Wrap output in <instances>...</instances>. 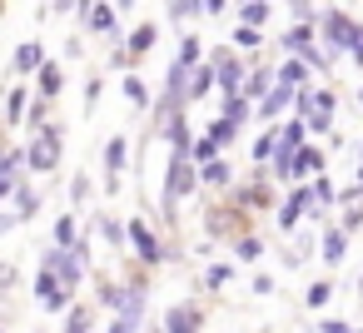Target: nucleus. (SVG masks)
Masks as SVG:
<instances>
[{
	"mask_svg": "<svg viewBox=\"0 0 363 333\" xmlns=\"http://www.w3.org/2000/svg\"><path fill=\"white\" fill-rule=\"evenodd\" d=\"M214 149H219V145H214V140H209V135H204V140H199V145H189V154H194V159H199V164H214Z\"/></svg>",
	"mask_w": 363,
	"mask_h": 333,
	"instance_id": "6ab92c4d",
	"label": "nucleus"
},
{
	"mask_svg": "<svg viewBox=\"0 0 363 333\" xmlns=\"http://www.w3.org/2000/svg\"><path fill=\"white\" fill-rule=\"evenodd\" d=\"M358 184H363V164H358Z\"/></svg>",
	"mask_w": 363,
	"mask_h": 333,
	"instance_id": "72a5a7b5",
	"label": "nucleus"
},
{
	"mask_svg": "<svg viewBox=\"0 0 363 333\" xmlns=\"http://www.w3.org/2000/svg\"><path fill=\"white\" fill-rule=\"evenodd\" d=\"M105 164H110V169H120V164H125V140H110V149H105Z\"/></svg>",
	"mask_w": 363,
	"mask_h": 333,
	"instance_id": "4be33fe9",
	"label": "nucleus"
},
{
	"mask_svg": "<svg viewBox=\"0 0 363 333\" xmlns=\"http://www.w3.org/2000/svg\"><path fill=\"white\" fill-rule=\"evenodd\" d=\"M323 333H353V328H348V323H338V318H328V323H323Z\"/></svg>",
	"mask_w": 363,
	"mask_h": 333,
	"instance_id": "2f4dec72",
	"label": "nucleus"
},
{
	"mask_svg": "<svg viewBox=\"0 0 363 333\" xmlns=\"http://www.w3.org/2000/svg\"><path fill=\"white\" fill-rule=\"evenodd\" d=\"M90 30H105V35H115V11L95 6V11H90Z\"/></svg>",
	"mask_w": 363,
	"mask_h": 333,
	"instance_id": "dca6fc26",
	"label": "nucleus"
},
{
	"mask_svg": "<svg viewBox=\"0 0 363 333\" xmlns=\"http://www.w3.org/2000/svg\"><path fill=\"white\" fill-rule=\"evenodd\" d=\"M209 85H214V65H199V70H194V80H189V100H199Z\"/></svg>",
	"mask_w": 363,
	"mask_h": 333,
	"instance_id": "ddd939ff",
	"label": "nucleus"
},
{
	"mask_svg": "<svg viewBox=\"0 0 363 333\" xmlns=\"http://www.w3.org/2000/svg\"><path fill=\"white\" fill-rule=\"evenodd\" d=\"M35 293L45 298V308H65V303H70V298H65V288H60L50 273H40V278H35Z\"/></svg>",
	"mask_w": 363,
	"mask_h": 333,
	"instance_id": "6e6552de",
	"label": "nucleus"
},
{
	"mask_svg": "<svg viewBox=\"0 0 363 333\" xmlns=\"http://www.w3.org/2000/svg\"><path fill=\"white\" fill-rule=\"evenodd\" d=\"M164 328H169V333H199V313H194V308H169Z\"/></svg>",
	"mask_w": 363,
	"mask_h": 333,
	"instance_id": "1a4fd4ad",
	"label": "nucleus"
},
{
	"mask_svg": "<svg viewBox=\"0 0 363 333\" xmlns=\"http://www.w3.org/2000/svg\"><path fill=\"white\" fill-rule=\"evenodd\" d=\"M303 209H313V214H318V204H313V194H308V189H294V199L284 204V214H279V224H284V229H294Z\"/></svg>",
	"mask_w": 363,
	"mask_h": 333,
	"instance_id": "39448f33",
	"label": "nucleus"
},
{
	"mask_svg": "<svg viewBox=\"0 0 363 333\" xmlns=\"http://www.w3.org/2000/svg\"><path fill=\"white\" fill-rule=\"evenodd\" d=\"M244 110H249V105H244V95H234V100L224 105V120H229V125H239V120H244Z\"/></svg>",
	"mask_w": 363,
	"mask_h": 333,
	"instance_id": "412c9836",
	"label": "nucleus"
},
{
	"mask_svg": "<svg viewBox=\"0 0 363 333\" xmlns=\"http://www.w3.org/2000/svg\"><path fill=\"white\" fill-rule=\"evenodd\" d=\"M214 65H219V70H214V80H219V85L229 90V100H234V95H239V85H244V65H234L229 55H219Z\"/></svg>",
	"mask_w": 363,
	"mask_h": 333,
	"instance_id": "7ed1b4c3",
	"label": "nucleus"
},
{
	"mask_svg": "<svg viewBox=\"0 0 363 333\" xmlns=\"http://www.w3.org/2000/svg\"><path fill=\"white\" fill-rule=\"evenodd\" d=\"M343 249H348V239H343L338 229H333V234H323V259H328V264H338V259H343Z\"/></svg>",
	"mask_w": 363,
	"mask_h": 333,
	"instance_id": "2eb2a0df",
	"label": "nucleus"
},
{
	"mask_svg": "<svg viewBox=\"0 0 363 333\" xmlns=\"http://www.w3.org/2000/svg\"><path fill=\"white\" fill-rule=\"evenodd\" d=\"M289 95H294L289 85H274V90L264 95V105H259V115H264V120H274V115H284V105H289Z\"/></svg>",
	"mask_w": 363,
	"mask_h": 333,
	"instance_id": "9d476101",
	"label": "nucleus"
},
{
	"mask_svg": "<svg viewBox=\"0 0 363 333\" xmlns=\"http://www.w3.org/2000/svg\"><path fill=\"white\" fill-rule=\"evenodd\" d=\"M204 184H229V164H224V159L204 164Z\"/></svg>",
	"mask_w": 363,
	"mask_h": 333,
	"instance_id": "aec40b11",
	"label": "nucleus"
},
{
	"mask_svg": "<svg viewBox=\"0 0 363 333\" xmlns=\"http://www.w3.org/2000/svg\"><path fill=\"white\" fill-rule=\"evenodd\" d=\"M348 50H353V60L363 65V26H353V40H348Z\"/></svg>",
	"mask_w": 363,
	"mask_h": 333,
	"instance_id": "c85d7f7f",
	"label": "nucleus"
},
{
	"mask_svg": "<svg viewBox=\"0 0 363 333\" xmlns=\"http://www.w3.org/2000/svg\"><path fill=\"white\" fill-rule=\"evenodd\" d=\"M239 16H244V30H254V26H264V21H269V6H259V0H254V6H244Z\"/></svg>",
	"mask_w": 363,
	"mask_h": 333,
	"instance_id": "a211bd4d",
	"label": "nucleus"
},
{
	"mask_svg": "<svg viewBox=\"0 0 363 333\" xmlns=\"http://www.w3.org/2000/svg\"><path fill=\"white\" fill-rule=\"evenodd\" d=\"M318 164H323V159H318L313 149H298V159H294V174H289V179H303V174H313Z\"/></svg>",
	"mask_w": 363,
	"mask_h": 333,
	"instance_id": "4468645a",
	"label": "nucleus"
},
{
	"mask_svg": "<svg viewBox=\"0 0 363 333\" xmlns=\"http://www.w3.org/2000/svg\"><path fill=\"white\" fill-rule=\"evenodd\" d=\"M11 194V174H0V199H6Z\"/></svg>",
	"mask_w": 363,
	"mask_h": 333,
	"instance_id": "473e14b6",
	"label": "nucleus"
},
{
	"mask_svg": "<svg viewBox=\"0 0 363 333\" xmlns=\"http://www.w3.org/2000/svg\"><path fill=\"white\" fill-rule=\"evenodd\" d=\"M194 60H199V40H194V35H189V40H184V45H179V65H194Z\"/></svg>",
	"mask_w": 363,
	"mask_h": 333,
	"instance_id": "b1692460",
	"label": "nucleus"
},
{
	"mask_svg": "<svg viewBox=\"0 0 363 333\" xmlns=\"http://www.w3.org/2000/svg\"><path fill=\"white\" fill-rule=\"evenodd\" d=\"M125 95H130L135 105H145V85H140V80H125Z\"/></svg>",
	"mask_w": 363,
	"mask_h": 333,
	"instance_id": "c756f323",
	"label": "nucleus"
},
{
	"mask_svg": "<svg viewBox=\"0 0 363 333\" xmlns=\"http://www.w3.org/2000/svg\"><path fill=\"white\" fill-rule=\"evenodd\" d=\"M55 239H60V244H75V219H70V214L55 224Z\"/></svg>",
	"mask_w": 363,
	"mask_h": 333,
	"instance_id": "bb28decb",
	"label": "nucleus"
},
{
	"mask_svg": "<svg viewBox=\"0 0 363 333\" xmlns=\"http://www.w3.org/2000/svg\"><path fill=\"white\" fill-rule=\"evenodd\" d=\"M189 189H194V164H189V154H174V164H169V204L179 194H189Z\"/></svg>",
	"mask_w": 363,
	"mask_h": 333,
	"instance_id": "f03ea898",
	"label": "nucleus"
},
{
	"mask_svg": "<svg viewBox=\"0 0 363 333\" xmlns=\"http://www.w3.org/2000/svg\"><path fill=\"white\" fill-rule=\"evenodd\" d=\"M40 90H45V95H55V90H60V70H50V65H45V70H40Z\"/></svg>",
	"mask_w": 363,
	"mask_h": 333,
	"instance_id": "393cba45",
	"label": "nucleus"
},
{
	"mask_svg": "<svg viewBox=\"0 0 363 333\" xmlns=\"http://www.w3.org/2000/svg\"><path fill=\"white\" fill-rule=\"evenodd\" d=\"M26 159H30V169H55V159H60V149H55V135H40V140H35V149H30Z\"/></svg>",
	"mask_w": 363,
	"mask_h": 333,
	"instance_id": "20e7f679",
	"label": "nucleus"
},
{
	"mask_svg": "<svg viewBox=\"0 0 363 333\" xmlns=\"http://www.w3.org/2000/svg\"><path fill=\"white\" fill-rule=\"evenodd\" d=\"M284 50H298V55H303V50H313V30H308V26L289 30V35H284Z\"/></svg>",
	"mask_w": 363,
	"mask_h": 333,
	"instance_id": "f8f14e48",
	"label": "nucleus"
},
{
	"mask_svg": "<svg viewBox=\"0 0 363 333\" xmlns=\"http://www.w3.org/2000/svg\"><path fill=\"white\" fill-rule=\"evenodd\" d=\"M50 264H55V273H60L70 288L80 283V254H65V249H60V254H50Z\"/></svg>",
	"mask_w": 363,
	"mask_h": 333,
	"instance_id": "0eeeda50",
	"label": "nucleus"
},
{
	"mask_svg": "<svg viewBox=\"0 0 363 333\" xmlns=\"http://www.w3.org/2000/svg\"><path fill=\"white\" fill-rule=\"evenodd\" d=\"M125 234L135 239V249H140V259H145V264H155V259H160V244H155V234H150L140 219H130V229H125Z\"/></svg>",
	"mask_w": 363,
	"mask_h": 333,
	"instance_id": "423d86ee",
	"label": "nucleus"
},
{
	"mask_svg": "<svg viewBox=\"0 0 363 333\" xmlns=\"http://www.w3.org/2000/svg\"><path fill=\"white\" fill-rule=\"evenodd\" d=\"M323 40H328V60H333V50H348V40H353V21L343 11H328L323 16Z\"/></svg>",
	"mask_w": 363,
	"mask_h": 333,
	"instance_id": "f257e3e1",
	"label": "nucleus"
},
{
	"mask_svg": "<svg viewBox=\"0 0 363 333\" xmlns=\"http://www.w3.org/2000/svg\"><path fill=\"white\" fill-rule=\"evenodd\" d=\"M234 130H239V125H229V120H219V125L209 130V140H214V145H224V140H234Z\"/></svg>",
	"mask_w": 363,
	"mask_h": 333,
	"instance_id": "a878e982",
	"label": "nucleus"
},
{
	"mask_svg": "<svg viewBox=\"0 0 363 333\" xmlns=\"http://www.w3.org/2000/svg\"><path fill=\"white\" fill-rule=\"evenodd\" d=\"M40 60H45V50H40V45H21V50H16V70H26V75H30V70H40Z\"/></svg>",
	"mask_w": 363,
	"mask_h": 333,
	"instance_id": "9b49d317",
	"label": "nucleus"
},
{
	"mask_svg": "<svg viewBox=\"0 0 363 333\" xmlns=\"http://www.w3.org/2000/svg\"><path fill=\"white\" fill-rule=\"evenodd\" d=\"M358 288H363V278H358Z\"/></svg>",
	"mask_w": 363,
	"mask_h": 333,
	"instance_id": "c9c22d12",
	"label": "nucleus"
},
{
	"mask_svg": "<svg viewBox=\"0 0 363 333\" xmlns=\"http://www.w3.org/2000/svg\"><path fill=\"white\" fill-rule=\"evenodd\" d=\"M239 259H259V239H239Z\"/></svg>",
	"mask_w": 363,
	"mask_h": 333,
	"instance_id": "7c9ffc66",
	"label": "nucleus"
},
{
	"mask_svg": "<svg viewBox=\"0 0 363 333\" xmlns=\"http://www.w3.org/2000/svg\"><path fill=\"white\" fill-rule=\"evenodd\" d=\"M358 105H363V90H358Z\"/></svg>",
	"mask_w": 363,
	"mask_h": 333,
	"instance_id": "f704fd0d",
	"label": "nucleus"
},
{
	"mask_svg": "<svg viewBox=\"0 0 363 333\" xmlns=\"http://www.w3.org/2000/svg\"><path fill=\"white\" fill-rule=\"evenodd\" d=\"M155 45V26H145V30H135V40H130V50H150Z\"/></svg>",
	"mask_w": 363,
	"mask_h": 333,
	"instance_id": "5701e85b",
	"label": "nucleus"
},
{
	"mask_svg": "<svg viewBox=\"0 0 363 333\" xmlns=\"http://www.w3.org/2000/svg\"><path fill=\"white\" fill-rule=\"evenodd\" d=\"M303 70H308L303 60H289V65L279 70V85H289V90H294V85H303Z\"/></svg>",
	"mask_w": 363,
	"mask_h": 333,
	"instance_id": "f3484780",
	"label": "nucleus"
},
{
	"mask_svg": "<svg viewBox=\"0 0 363 333\" xmlns=\"http://www.w3.org/2000/svg\"><path fill=\"white\" fill-rule=\"evenodd\" d=\"M323 303H328V283H313L308 288V308H323Z\"/></svg>",
	"mask_w": 363,
	"mask_h": 333,
	"instance_id": "cd10ccee",
	"label": "nucleus"
}]
</instances>
